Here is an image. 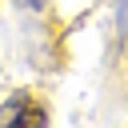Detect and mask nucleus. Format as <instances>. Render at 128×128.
I'll return each instance as SVG.
<instances>
[{
  "mask_svg": "<svg viewBox=\"0 0 128 128\" xmlns=\"http://www.w3.org/2000/svg\"><path fill=\"white\" fill-rule=\"evenodd\" d=\"M116 20H120V44H124V56H128V0H120Z\"/></svg>",
  "mask_w": 128,
  "mask_h": 128,
  "instance_id": "2",
  "label": "nucleus"
},
{
  "mask_svg": "<svg viewBox=\"0 0 128 128\" xmlns=\"http://www.w3.org/2000/svg\"><path fill=\"white\" fill-rule=\"evenodd\" d=\"M20 4H24V8H32V12H36V8H44V4H48V0H20Z\"/></svg>",
  "mask_w": 128,
  "mask_h": 128,
  "instance_id": "3",
  "label": "nucleus"
},
{
  "mask_svg": "<svg viewBox=\"0 0 128 128\" xmlns=\"http://www.w3.org/2000/svg\"><path fill=\"white\" fill-rule=\"evenodd\" d=\"M48 124V112L28 96V92H16L12 100H4L0 108V128H44Z\"/></svg>",
  "mask_w": 128,
  "mask_h": 128,
  "instance_id": "1",
  "label": "nucleus"
}]
</instances>
